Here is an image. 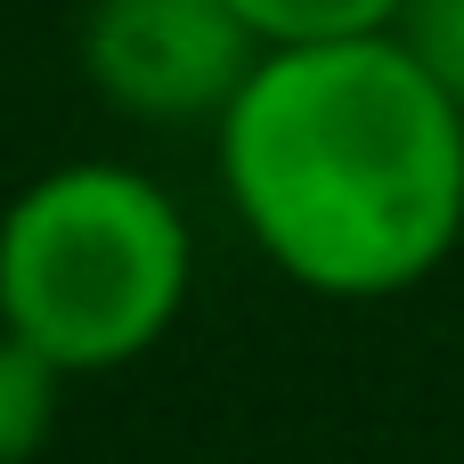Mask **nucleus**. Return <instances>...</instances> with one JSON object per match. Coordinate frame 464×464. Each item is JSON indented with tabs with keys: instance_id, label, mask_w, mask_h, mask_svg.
<instances>
[{
	"instance_id": "nucleus-2",
	"label": "nucleus",
	"mask_w": 464,
	"mask_h": 464,
	"mask_svg": "<svg viewBox=\"0 0 464 464\" xmlns=\"http://www.w3.org/2000/svg\"><path fill=\"white\" fill-rule=\"evenodd\" d=\"M188 212L130 163H57L0 212V326L65 375L147 359L188 310Z\"/></svg>"
},
{
	"instance_id": "nucleus-3",
	"label": "nucleus",
	"mask_w": 464,
	"mask_h": 464,
	"mask_svg": "<svg viewBox=\"0 0 464 464\" xmlns=\"http://www.w3.org/2000/svg\"><path fill=\"white\" fill-rule=\"evenodd\" d=\"M82 65L98 98L139 122H220L261 65V33L237 0H98L82 24Z\"/></svg>"
},
{
	"instance_id": "nucleus-1",
	"label": "nucleus",
	"mask_w": 464,
	"mask_h": 464,
	"mask_svg": "<svg viewBox=\"0 0 464 464\" xmlns=\"http://www.w3.org/2000/svg\"><path fill=\"white\" fill-rule=\"evenodd\" d=\"M220 188L277 277L392 302L464 237V106L400 24L261 49L220 114Z\"/></svg>"
},
{
	"instance_id": "nucleus-4",
	"label": "nucleus",
	"mask_w": 464,
	"mask_h": 464,
	"mask_svg": "<svg viewBox=\"0 0 464 464\" xmlns=\"http://www.w3.org/2000/svg\"><path fill=\"white\" fill-rule=\"evenodd\" d=\"M57 383L65 367L41 359L24 334L0 326V464H33L57 432Z\"/></svg>"
},
{
	"instance_id": "nucleus-6",
	"label": "nucleus",
	"mask_w": 464,
	"mask_h": 464,
	"mask_svg": "<svg viewBox=\"0 0 464 464\" xmlns=\"http://www.w3.org/2000/svg\"><path fill=\"white\" fill-rule=\"evenodd\" d=\"M400 41L457 90V106H464V0H408L400 8Z\"/></svg>"
},
{
	"instance_id": "nucleus-5",
	"label": "nucleus",
	"mask_w": 464,
	"mask_h": 464,
	"mask_svg": "<svg viewBox=\"0 0 464 464\" xmlns=\"http://www.w3.org/2000/svg\"><path fill=\"white\" fill-rule=\"evenodd\" d=\"M408 0H237V16L261 33V49L285 41H351V33H392Z\"/></svg>"
}]
</instances>
